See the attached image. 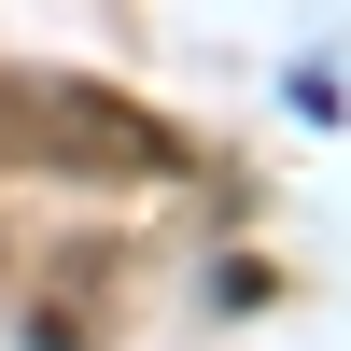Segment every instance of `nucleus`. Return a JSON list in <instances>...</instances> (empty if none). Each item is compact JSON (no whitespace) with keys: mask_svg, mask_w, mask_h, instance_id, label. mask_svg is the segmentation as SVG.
Returning a JSON list of instances; mask_svg holds the SVG:
<instances>
[{"mask_svg":"<svg viewBox=\"0 0 351 351\" xmlns=\"http://www.w3.org/2000/svg\"><path fill=\"white\" fill-rule=\"evenodd\" d=\"M0 169L14 183H169L183 141L99 71H0Z\"/></svg>","mask_w":351,"mask_h":351,"instance_id":"1","label":"nucleus"}]
</instances>
